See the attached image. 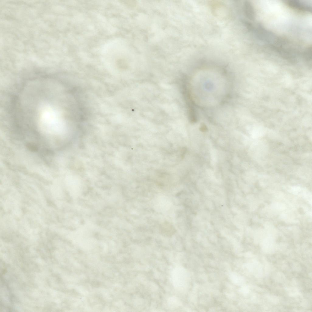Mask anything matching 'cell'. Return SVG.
Returning <instances> with one entry per match:
<instances>
[{"label": "cell", "mask_w": 312, "mask_h": 312, "mask_svg": "<svg viewBox=\"0 0 312 312\" xmlns=\"http://www.w3.org/2000/svg\"><path fill=\"white\" fill-rule=\"evenodd\" d=\"M40 117L41 123L44 129L57 130L59 127V115L57 111L54 108L48 107L45 108L41 112Z\"/></svg>", "instance_id": "6da1fadb"}, {"label": "cell", "mask_w": 312, "mask_h": 312, "mask_svg": "<svg viewBox=\"0 0 312 312\" xmlns=\"http://www.w3.org/2000/svg\"><path fill=\"white\" fill-rule=\"evenodd\" d=\"M244 10L245 15L247 17L251 18L253 16V12L250 3L248 1H246L244 4Z\"/></svg>", "instance_id": "7a4b0ae2"}]
</instances>
